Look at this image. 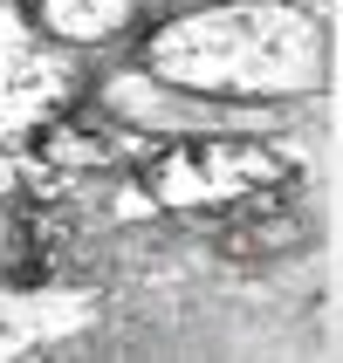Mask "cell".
I'll list each match as a JSON object with an SVG mask.
<instances>
[{"label": "cell", "mask_w": 343, "mask_h": 363, "mask_svg": "<svg viewBox=\"0 0 343 363\" xmlns=\"http://www.w3.org/2000/svg\"><path fill=\"white\" fill-rule=\"evenodd\" d=\"M144 69L200 96H295L323 76L316 21L275 0L179 14L144 41Z\"/></svg>", "instance_id": "obj_1"}, {"label": "cell", "mask_w": 343, "mask_h": 363, "mask_svg": "<svg viewBox=\"0 0 343 363\" xmlns=\"http://www.w3.org/2000/svg\"><path fill=\"white\" fill-rule=\"evenodd\" d=\"M282 179H288V158L268 151V144H254V138L165 144L158 158H151V172H144L151 199L179 206V213L185 206H200V213H213V206H254V199H268Z\"/></svg>", "instance_id": "obj_2"}, {"label": "cell", "mask_w": 343, "mask_h": 363, "mask_svg": "<svg viewBox=\"0 0 343 363\" xmlns=\"http://www.w3.org/2000/svg\"><path fill=\"white\" fill-rule=\"evenodd\" d=\"M131 14H138V0H35V21H41V28L62 35V41H82V48L124 35Z\"/></svg>", "instance_id": "obj_3"}, {"label": "cell", "mask_w": 343, "mask_h": 363, "mask_svg": "<svg viewBox=\"0 0 343 363\" xmlns=\"http://www.w3.org/2000/svg\"><path fill=\"white\" fill-rule=\"evenodd\" d=\"M55 164H117L131 144H117L110 130H97V123H62V130H48V144H41Z\"/></svg>", "instance_id": "obj_4"}, {"label": "cell", "mask_w": 343, "mask_h": 363, "mask_svg": "<svg viewBox=\"0 0 343 363\" xmlns=\"http://www.w3.org/2000/svg\"><path fill=\"white\" fill-rule=\"evenodd\" d=\"M254 206H261L254 220H234V226H227V247H234V254H275V247H295V240H303L288 213H268V199H254Z\"/></svg>", "instance_id": "obj_5"}]
</instances>
